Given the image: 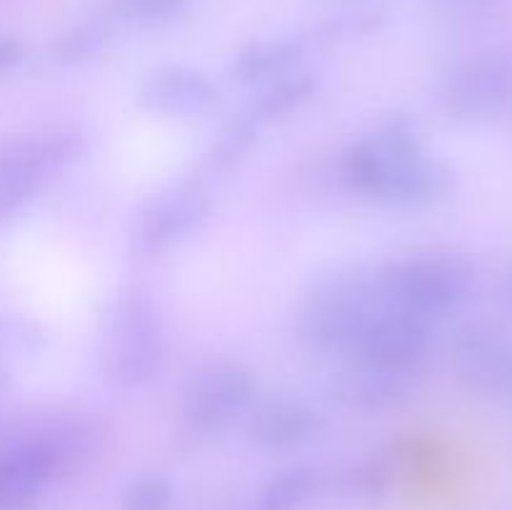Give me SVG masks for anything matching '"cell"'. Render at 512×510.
<instances>
[{"instance_id": "obj_1", "label": "cell", "mask_w": 512, "mask_h": 510, "mask_svg": "<svg viewBox=\"0 0 512 510\" xmlns=\"http://www.w3.org/2000/svg\"><path fill=\"white\" fill-rule=\"evenodd\" d=\"M345 175L355 190L390 208H423L450 188V173L428 158L405 115H393L358 140L345 155Z\"/></svg>"}, {"instance_id": "obj_2", "label": "cell", "mask_w": 512, "mask_h": 510, "mask_svg": "<svg viewBox=\"0 0 512 510\" xmlns=\"http://www.w3.org/2000/svg\"><path fill=\"white\" fill-rule=\"evenodd\" d=\"M383 298L378 275L360 268L323 270L308 283L298 310V338L310 353L340 355L373 305Z\"/></svg>"}, {"instance_id": "obj_3", "label": "cell", "mask_w": 512, "mask_h": 510, "mask_svg": "<svg viewBox=\"0 0 512 510\" xmlns=\"http://www.w3.org/2000/svg\"><path fill=\"white\" fill-rule=\"evenodd\" d=\"M165 363V323L158 303L140 290L120 293L105 313L103 368L120 388H143Z\"/></svg>"}, {"instance_id": "obj_4", "label": "cell", "mask_w": 512, "mask_h": 510, "mask_svg": "<svg viewBox=\"0 0 512 510\" xmlns=\"http://www.w3.org/2000/svg\"><path fill=\"white\" fill-rule=\"evenodd\" d=\"M378 285L388 303L430 323L453 310L463 298L468 268L453 255H415L380 270Z\"/></svg>"}, {"instance_id": "obj_5", "label": "cell", "mask_w": 512, "mask_h": 510, "mask_svg": "<svg viewBox=\"0 0 512 510\" xmlns=\"http://www.w3.org/2000/svg\"><path fill=\"white\" fill-rule=\"evenodd\" d=\"M430 348V323L395 308L383 298L345 343L340 358L348 365L410 373Z\"/></svg>"}, {"instance_id": "obj_6", "label": "cell", "mask_w": 512, "mask_h": 510, "mask_svg": "<svg viewBox=\"0 0 512 510\" xmlns=\"http://www.w3.org/2000/svg\"><path fill=\"white\" fill-rule=\"evenodd\" d=\"M253 373L233 360H213L190 375L183 390V423L198 438L225 433L255 403Z\"/></svg>"}, {"instance_id": "obj_7", "label": "cell", "mask_w": 512, "mask_h": 510, "mask_svg": "<svg viewBox=\"0 0 512 510\" xmlns=\"http://www.w3.org/2000/svg\"><path fill=\"white\" fill-rule=\"evenodd\" d=\"M78 153V135L18 138L0 143V220L30 203L53 170Z\"/></svg>"}, {"instance_id": "obj_8", "label": "cell", "mask_w": 512, "mask_h": 510, "mask_svg": "<svg viewBox=\"0 0 512 510\" xmlns=\"http://www.w3.org/2000/svg\"><path fill=\"white\" fill-rule=\"evenodd\" d=\"M213 198L205 180H178L158 190L140 213V238L145 248L160 253L198 233L208 220Z\"/></svg>"}, {"instance_id": "obj_9", "label": "cell", "mask_w": 512, "mask_h": 510, "mask_svg": "<svg viewBox=\"0 0 512 510\" xmlns=\"http://www.w3.org/2000/svg\"><path fill=\"white\" fill-rule=\"evenodd\" d=\"M138 105L160 118H205L220 105V88L193 65H163L143 80Z\"/></svg>"}, {"instance_id": "obj_10", "label": "cell", "mask_w": 512, "mask_h": 510, "mask_svg": "<svg viewBox=\"0 0 512 510\" xmlns=\"http://www.w3.org/2000/svg\"><path fill=\"white\" fill-rule=\"evenodd\" d=\"M60 473L58 455L43 433L0 448V510H30Z\"/></svg>"}, {"instance_id": "obj_11", "label": "cell", "mask_w": 512, "mask_h": 510, "mask_svg": "<svg viewBox=\"0 0 512 510\" xmlns=\"http://www.w3.org/2000/svg\"><path fill=\"white\" fill-rule=\"evenodd\" d=\"M323 428V420L310 405L300 400L278 398L260 403L250 413L248 435L258 448L283 453L310 443Z\"/></svg>"}, {"instance_id": "obj_12", "label": "cell", "mask_w": 512, "mask_h": 510, "mask_svg": "<svg viewBox=\"0 0 512 510\" xmlns=\"http://www.w3.org/2000/svg\"><path fill=\"white\" fill-rule=\"evenodd\" d=\"M408 375L410 373H398V370L348 365L333 383L335 400L345 408L363 410V413L400 410L413 398Z\"/></svg>"}, {"instance_id": "obj_13", "label": "cell", "mask_w": 512, "mask_h": 510, "mask_svg": "<svg viewBox=\"0 0 512 510\" xmlns=\"http://www.w3.org/2000/svg\"><path fill=\"white\" fill-rule=\"evenodd\" d=\"M303 60V43L298 38H265L258 43H250L240 50L230 63V75L240 85H260L270 83L275 78L298 70Z\"/></svg>"}, {"instance_id": "obj_14", "label": "cell", "mask_w": 512, "mask_h": 510, "mask_svg": "<svg viewBox=\"0 0 512 510\" xmlns=\"http://www.w3.org/2000/svg\"><path fill=\"white\" fill-rule=\"evenodd\" d=\"M315 90H318V78L313 73L293 70V73L283 75V78H275L270 83L260 85L258 93L253 95V100L243 110L255 123L265 125L270 120L283 118V115L298 110L300 105H305L313 98Z\"/></svg>"}, {"instance_id": "obj_15", "label": "cell", "mask_w": 512, "mask_h": 510, "mask_svg": "<svg viewBox=\"0 0 512 510\" xmlns=\"http://www.w3.org/2000/svg\"><path fill=\"white\" fill-rule=\"evenodd\" d=\"M118 23L108 13L65 30L53 45V58L60 65H85L100 58L113 45Z\"/></svg>"}, {"instance_id": "obj_16", "label": "cell", "mask_w": 512, "mask_h": 510, "mask_svg": "<svg viewBox=\"0 0 512 510\" xmlns=\"http://www.w3.org/2000/svg\"><path fill=\"white\" fill-rule=\"evenodd\" d=\"M263 125L255 123L245 110H240L238 115L228 120V123L220 128L218 138L210 145L208 155H205V168L210 173H225L233 165H238L240 160L248 155V150L253 148L255 140H258V133Z\"/></svg>"}, {"instance_id": "obj_17", "label": "cell", "mask_w": 512, "mask_h": 510, "mask_svg": "<svg viewBox=\"0 0 512 510\" xmlns=\"http://www.w3.org/2000/svg\"><path fill=\"white\" fill-rule=\"evenodd\" d=\"M193 0H110V18L125 28L153 30L178 20Z\"/></svg>"}, {"instance_id": "obj_18", "label": "cell", "mask_w": 512, "mask_h": 510, "mask_svg": "<svg viewBox=\"0 0 512 510\" xmlns=\"http://www.w3.org/2000/svg\"><path fill=\"white\" fill-rule=\"evenodd\" d=\"M48 348V333L35 320H0V368L10 373L13 363L38 358Z\"/></svg>"}, {"instance_id": "obj_19", "label": "cell", "mask_w": 512, "mask_h": 510, "mask_svg": "<svg viewBox=\"0 0 512 510\" xmlns=\"http://www.w3.org/2000/svg\"><path fill=\"white\" fill-rule=\"evenodd\" d=\"M318 473L313 468H290L265 488L258 510H298L313 495Z\"/></svg>"}, {"instance_id": "obj_20", "label": "cell", "mask_w": 512, "mask_h": 510, "mask_svg": "<svg viewBox=\"0 0 512 510\" xmlns=\"http://www.w3.org/2000/svg\"><path fill=\"white\" fill-rule=\"evenodd\" d=\"M175 488L168 475L143 473L128 483L120 498V510H168Z\"/></svg>"}, {"instance_id": "obj_21", "label": "cell", "mask_w": 512, "mask_h": 510, "mask_svg": "<svg viewBox=\"0 0 512 510\" xmlns=\"http://www.w3.org/2000/svg\"><path fill=\"white\" fill-rule=\"evenodd\" d=\"M393 490V465L388 458H373L353 473L355 498L368 505H383Z\"/></svg>"}, {"instance_id": "obj_22", "label": "cell", "mask_w": 512, "mask_h": 510, "mask_svg": "<svg viewBox=\"0 0 512 510\" xmlns=\"http://www.w3.org/2000/svg\"><path fill=\"white\" fill-rule=\"evenodd\" d=\"M23 58V43L13 35H0V73H8Z\"/></svg>"}]
</instances>
